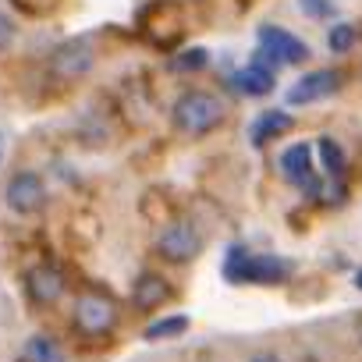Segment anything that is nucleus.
I'll return each instance as SVG.
<instances>
[{"mask_svg":"<svg viewBox=\"0 0 362 362\" xmlns=\"http://www.w3.org/2000/svg\"><path fill=\"white\" fill-rule=\"evenodd\" d=\"M206 61H210V54L199 47V50H189V54H177L174 57V68L177 71H199V68H206Z\"/></svg>","mask_w":362,"mask_h":362,"instance_id":"f3484780","label":"nucleus"},{"mask_svg":"<svg viewBox=\"0 0 362 362\" xmlns=\"http://www.w3.org/2000/svg\"><path fill=\"white\" fill-rule=\"evenodd\" d=\"M15 36H18V29H15V22L0 11V54H4L11 43H15Z\"/></svg>","mask_w":362,"mask_h":362,"instance_id":"aec40b11","label":"nucleus"},{"mask_svg":"<svg viewBox=\"0 0 362 362\" xmlns=\"http://www.w3.org/2000/svg\"><path fill=\"white\" fill-rule=\"evenodd\" d=\"M25 291H29V298L36 305H50V302H57L64 295V274L57 267H50V263H40V267L29 270Z\"/></svg>","mask_w":362,"mask_h":362,"instance_id":"9d476101","label":"nucleus"},{"mask_svg":"<svg viewBox=\"0 0 362 362\" xmlns=\"http://www.w3.org/2000/svg\"><path fill=\"white\" fill-rule=\"evenodd\" d=\"M15 4L22 11H29V15H47V11H54L61 4V0H15Z\"/></svg>","mask_w":362,"mask_h":362,"instance_id":"6ab92c4d","label":"nucleus"},{"mask_svg":"<svg viewBox=\"0 0 362 362\" xmlns=\"http://www.w3.org/2000/svg\"><path fill=\"white\" fill-rule=\"evenodd\" d=\"M22 358L25 362H68L64 358V348L50 337V334H33L22 348Z\"/></svg>","mask_w":362,"mask_h":362,"instance_id":"4468645a","label":"nucleus"},{"mask_svg":"<svg viewBox=\"0 0 362 362\" xmlns=\"http://www.w3.org/2000/svg\"><path fill=\"white\" fill-rule=\"evenodd\" d=\"M291 128V114L288 110H267V114H259L256 121H252V128H249V139H252V146H267V142H274L281 132H288Z\"/></svg>","mask_w":362,"mask_h":362,"instance_id":"ddd939ff","label":"nucleus"},{"mask_svg":"<svg viewBox=\"0 0 362 362\" xmlns=\"http://www.w3.org/2000/svg\"><path fill=\"white\" fill-rule=\"evenodd\" d=\"M355 284H358V288H362V270H358V274H355Z\"/></svg>","mask_w":362,"mask_h":362,"instance_id":"5701e85b","label":"nucleus"},{"mask_svg":"<svg viewBox=\"0 0 362 362\" xmlns=\"http://www.w3.org/2000/svg\"><path fill=\"white\" fill-rule=\"evenodd\" d=\"M170 298V284L160 277V274H142L135 284H132V302L142 309V313H153L156 305H163Z\"/></svg>","mask_w":362,"mask_h":362,"instance_id":"f8f14e48","label":"nucleus"},{"mask_svg":"<svg viewBox=\"0 0 362 362\" xmlns=\"http://www.w3.org/2000/svg\"><path fill=\"white\" fill-rule=\"evenodd\" d=\"M0 149H4V139H0Z\"/></svg>","mask_w":362,"mask_h":362,"instance_id":"b1692460","label":"nucleus"},{"mask_svg":"<svg viewBox=\"0 0 362 362\" xmlns=\"http://www.w3.org/2000/svg\"><path fill=\"white\" fill-rule=\"evenodd\" d=\"M341 89V71L334 68H316L309 75H302L291 89H288V107H309V103H320L327 96H334Z\"/></svg>","mask_w":362,"mask_h":362,"instance_id":"1a4fd4ad","label":"nucleus"},{"mask_svg":"<svg viewBox=\"0 0 362 362\" xmlns=\"http://www.w3.org/2000/svg\"><path fill=\"white\" fill-rule=\"evenodd\" d=\"M4 199L15 214H36L47 203V185L36 170H15L4 185Z\"/></svg>","mask_w":362,"mask_h":362,"instance_id":"0eeeda50","label":"nucleus"},{"mask_svg":"<svg viewBox=\"0 0 362 362\" xmlns=\"http://www.w3.org/2000/svg\"><path fill=\"white\" fill-rule=\"evenodd\" d=\"M316 156H320V163H323V170H327V177H334V181H344V149L334 142V139H320L316 142Z\"/></svg>","mask_w":362,"mask_h":362,"instance_id":"2eb2a0df","label":"nucleus"},{"mask_svg":"<svg viewBox=\"0 0 362 362\" xmlns=\"http://www.w3.org/2000/svg\"><path fill=\"white\" fill-rule=\"evenodd\" d=\"M302 4V11L309 15V18H327L334 8H330V0H298Z\"/></svg>","mask_w":362,"mask_h":362,"instance_id":"412c9836","label":"nucleus"},{"mask_svg":"<svg viewBox=\"0 0 362 362\" xmlns=\"http://www.w3.org/2000/svg\"><path fill=\"white\" fill-rule=\"evenodd\" d=\"M117 323V305L110 295L103 291H86L78 302H75V327L89 337L96 334H107L110 327Z\"/></svg>","mask_w":362,"mask_h":362,"instance_id":"423d86ee","label":"nucleus"},{"mask_svg":"<svg viewBox=\"0 0 362 362\" xmlns=\"http://www.w3.org/2000/svg\"><path fill=\"white\" fill-rule=\"evenodd\" d=\"M224 277L235 284H284L291 277V263L281 256H252L245 245L228 249Z\"/></svg>","mask_w":362,"mask_h":362,"instance_id":"f257e3e1","label":"nucleus"},{"mask_svg":"<svg viewBox=\"0 0 362 362\" xmlns=\"http://www.w3.org/2000/svg\"><path fill=\"white\" fill-rule=\"evenodd\" d=\"M189 330V316L185 313H177V316H163V320H153L142 337L146 341H167V337H177V334H185Z\"/></svg>","mask_w":362,"mask_h":362,"instance_id":"dca6fc26","label":"nucleus"},{"mask_svg":"<svg viewBox=\"0 0 362 362\" xmlns=\"http://www.w3.org/2000/svg\"><path fill=\"white\" fill-rule=\"evenodd\" d=\"M170 121L181 135H206L224 121V100L203 89H192L185 96H177V103L170 107Z\"/></svg>","mask_w":362,"mask_h":362,"instance_id":"f03ea898","label":"nucleus"},{"mask_svg":"<svg viewBox=\"0 0 362 362\" xmlns=\"http://www.w3.org/2000/svg\"><path fill=\"white\" fill-rule=\"evenodd\" d=\"M228 86H231L235 93H242V96H267V93H274L277 78H274V68L252 61V64L238 68V71L228 78Z\"/></svg>","mask_w":362,"mask_h":362,"instance_id":"9b49d317","label":"nucleus"},{"mask_svg":"<svg viewBox=\"0 0 362 362\" xmlns=\"http://www.w3.org/2000/svg\"><path fill=\"white\" fill-rule=\"evenodd\" d=\"M256 40H259V47H256V64L274 68V64H305V61H309V47H305L295 33H288V29H281V25H259Z\"/></svg>","mask_w":362,"mask_h":362,"instance_id":"7ed1b4c3","label":"nucleus"},{"mask_svg":"<svg viewBox=\"0 0 362 362\" xmlns=\"http://www.w3.org/2000/svg\"><path fill=\"white\" fill-rule=\"evenodd\" d=\"M281 174L291 181V185H298L309 199H320V196H323L320 181H316V174H313V146L291 142V146L281 153Z\"/></svg>","mask_w":362,"mask_h":362,"instance_id":"6e6552de","label":"nucleus"},{"mask_svg":"<svg viewBox=\"0 0 362 362\" xmlns=\"http://www.w3.org/2000/svg\"><path fill=\"white\" fill-rule=\"evenodd\" d=\"M249 362H281L274 351H256V355H249Z\"/></svg>","mask_w":362,"mask_h":362,"instance_id":"4be33fe9","label":"nucleus"},{"mask_svg":"<svg viewBox=\"0 0 362 362\" xmlns=\"http://www.w3.org/2000/svg\"><path fill=\"white\" fill-rule=\"evenodd\" d=\"M96 64V43L89 36H75V40H64L54 54H50V71L61 78V82H75L82 75H89Z\"/></svg>","mask_w":362,"mask_h":362,"instance_id":"39448f33","label":"nucleus"},{"mask_svg":"<svg viewBox=\"0 0 362 362\" xmlns=\"http://www.w3.org/2000/svg\"><path fill=\"white\" fill-rule=\"evenodd\" d=\"M327 43H330L334 54H344V50H351V43H355V29H351V25H334L330 36H327Z\"/></svg>","mask_w":362,"mask_h":362,"instance_id":"a211bd4d","label":"nucleus"},{"mask_svg":"<svg viewBox=\"0 0 362 362\" xmlns=\"http://www.w3.org/2000/svg\"><path fill=\"white\" fill-rule=\"evenodd\" d=\"M199 249H203V231H199L196 221H185V217L170 221L156 238V252L167 263H189V259L199 256Z\"/></svg>","mask_w":362,"mask_h":362,"instance_id":"20e7f679","label":"nucleus"}]
</instances>
